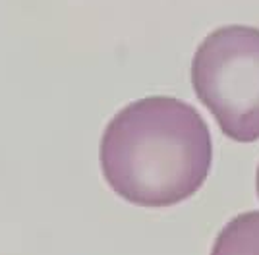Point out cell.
Wrapping results in <instances>:
<instances>
[{"label": "cell", "instance_id": "obj_1", "mask_svg": "<svg viewBox=\"0 0 259 255\" xmlns=\"http://www.w3.org/2000/svg\"><path fill=\"white\" fill-rule=\"evenodd\" d=\"M101 170L116 195L138 207H172L205 184L213 139L197 108L178 97H141L120 108L99 145Z\"/></svg>", "mask_w": 259, "mask_h": 255}, {"label": "cell", "instance_id": "obj_2", "mask_svg": "<svg viewBox=\"0 0 259 255\" xmlns=\"http://www.w3.org/2000/svg\"><path fill=\"white\" fill-rule=\"evenodd\" d=\"M197 99L238 143L259 139V27L230 23L207 33L190 66Z\"/></svg>", "mask_w": 259, "mask_h": 255}, {"label": "cell", "instance_id": "obj_3", "mask_svg": "<svg viewBox=\"0 0 259 255\" xmlns=\"http://www.w3.org/2000/svg\"><path fill=\"white\" fill-rule=\"evenodd\" d=\"M211 255H259V211H246L228 221L215 238Z\"/></svg>", "mask_w": 259, "mask_h": 255}, {"label": "cell", "instance_id": "obj_4", "mask_svg": "<svg viewBox=\"0 0 259 255\" xmlns=\"http://www.w3.org/2000/svg\"><path fill=\"white\" fill-rule=\"evenodd\" d=\"M255 190H257V195H259V166H257V172H255Z\"/></svg>", "mask_w": 259, "mask_h": 255}]
</instances>
